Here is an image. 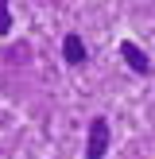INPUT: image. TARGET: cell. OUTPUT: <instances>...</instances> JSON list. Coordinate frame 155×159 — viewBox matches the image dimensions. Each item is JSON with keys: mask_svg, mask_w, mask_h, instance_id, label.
I'll return each instance as SVG.
<instances>
[{"mask_svg": "<svg viewBox=\"0 0 155 159\" xmlns=\"http://www.w3.org/2000/svg\"><path fill=\"white\" fill-rule=\"evenodd\" d=\"M108 152V120L93 116L89 120V140H85V159H101Z\"/></svg>", "mask_w": 155, "mask_h": 159, "instance_id": "cell-1", "label": "cell"}, {"mask_svg": "<svg viewBox=\"0 0 155 159\" xmlns=\"http://www.w3.org/2000/svg\"><path fill=\"white\" fill-rule=\"evenodd\" d=\"M62 54H66L70 66H82V62H85V43L78 35H66V39H62Z\"/></svg>", "mask_w": 155, "mask_h": 159, "instance_id": "cell-3", "label": "cell"}, {"mask_svg": "<svg viewBox=\"0 0 155 159\" xmlns=\"http://www.w3.org/2000/svg\"><path fill=\"white\" fill-rule=\"evenodd\" d=\"M12 31V8H8V0H0V35H8Z\"/></svg>", "mask_w": 155, "mask_h": 159, "instance_id": "cell-4", "label": "cell"}, {"mask_svg": "<svg viewBox=\"0 0 155 159\" xmlns=\"http://www.w3.org/2000/svg\"><path fill=\"white\" fill-rule=\"evenodd\" d=\"M120 54H124V62H128V66L136 70V74H147V70H151V62H147V54L140 51L136 43H128V39L120 43Z\"/></svg>", "mask_w": 155, "mask_h": 159, "instance_id": "cell-2", "label": "cell"}]
</instances>
